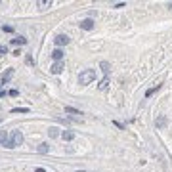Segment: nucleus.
<instances>
[{"mask_svg":"<svg viewBox=\"0 0 172 172\" xmlns=\"http://www.w3.org/2000/svg\"><path fill=\"white\" fill-rule=\"evenodd\" d=\"M166 122H168V119L164 117V115H161V117H157V121H155V124H157V128H164Z\"/></svg>","mask_w":172,"mask_h":172,"instance_id":"nucleus-8","label":"nucleus"},{"mask_svg":"<svg viewBox=\"0 0 172 172\" xmlns=\"http://www.w3.org/2000/svg\"><path fill=\"white\" fill-rule=\"evenodd\" d=\"M0 143H8V132L6 130H0Z\"/></svg>","mask_w":172,"mask_h":172,"instance_id":"nucleus-12","label":"nucleus"},{"mask_svg":"<svg viewBox=\"0 0 172 172\" xmlns=\"http://www.w3.org/2000/svg\"><path fill=\"white\" fill-rule=\"evenodd\" d=\"M100 67H101V71L105 73V77H109V71H111V65H109L107 61H101V63H100Z\"/></svg>","mask_w":172,"mask_h":172,"instance_id":"nucleus-10","label":"nucleus"},{"mask_svg":"<svg viewBox=\"0 0 172 172\" xmlns=\"http://www.w3.org/2000/svg\"><path fill=\"white\" fill-rule=\"evenodd\" d=\"M98 86H100V90H105V88L109 86V77H105V79H103V80H101Z\"/></svg>","mask_w":172,"mask_h":172,"instance_id":"nucleus-15","label":"nucleus"},{"mask_svg":"<svg viewBox=\"0 0 172 172\" xmlns=\"http://www.w3.org/2000/svg\"><path fill=\"white\" fill-rule=\"evenodd\" d=\"M12 44H27V38L19 36V38H12Z\"/></svg>","mask_w":172,"mask_h":172,"instance_id":"nucleus-16","label":"nucleus"},{"mask_svg":"<svg viewBox=\"0 0 172 172\" xmlns=\"http://www.w3.org/2000/svg\"><path fill=\"white\" fill-rule=\"evenodd\" d=\"M168 8H170V10H172V2H168Z\"/></svg>","mask_w":172,"mask_h":172,"instance_id":"nucleus-23","label":"nucleus"},{"mask_svg":"<svg viewBox=\"0 0 172 172\" xmlns=\"http://www.w3.org/2000/svg\"><path fill=\"white\" fill-rule=\"evenodd\" d=\"M12 77H14V69H8V71L2 75V84H6V82L12 79Z\"/></svg>","mask_w":172,"mask_h":172,"instance_id":"nucleus-9","label":"nucleus"},{"mask_svg":"<svg viewBox=\"0 0 172 172\" xmlns=\"http://www.w3.org/2000/svg\"><path fill=\"white\" fill-rule=\"evenodd\" d=\"M48 151H50V145H48V143H40V145H38V153L44 155V153H48Z\"/></svg>","mask_w":172,"mask_h":172,"instance_id":"nucleus-13","label":"nucleus"},{"mask_svg":"<svg viewBox=\"0 0 172 172\" xmlns=\"http://www.w3.org/2000/svg\"><path fill=\"white\" fill-rule=\"evenodd\" d=\"M27 111H29L27 107H21V109H19V107H17V109H12V113H27Z\"/></svg>","mask_w":172,"mask_h":172,"instance_id":"nucleus-18","label":"nucleus"},{"mask_svg":"<svg viewBox=\"0 0 172 172\" xmlns=\"http://www.w3.org/2000/svg\"><path fill=\"white\" fill-rule=\"evenodd\" d=\"M36 6H38V8H48V6H52V2H50V0H40V2H36Z\"/></svg>","mask_w":172,"mask_h":172,"instance_id":"nucleus-14","label":"nucleus"},{"mask_svg":"<svg viewBox=\"0 0 172 172\" xmlns=\"http://www.w3.org/2000/svg\"><path fill=\"white\" fill-rule=\"evenodd\" d=\"M35 172H46V170H44V168H36Z\"/></svg>","mask_w":172,"mask_h":172,"instance_id":"nucleus-21","label":"nucleus"},{"mask_svg":"<svg viewBox=\"0 0 172 172\" xmlns=\"http://www.w3.org/2000/svg\"><path fill=\"white\" fill-rule=\"evenodd\" d=\"M94 79H96V71H94V69H84V71H82L80 75H79V82H80L82 86L90 84Z\"/></svg>","mask_w":172,"mask_h":172,"instance_id":"nucleus-1","label":"nucleus"},{"mask_svg":"<svg viewBox=\"0 0 172 172\" xmlns=\"http://www.w3.org/2000/svg\"><path fill=\"white\" fill-rule=\"evenodd\" d=\"M79 25H80V29H84V31H92V29H94V19H90V17H88V19H82Z\"/></svg>","mask_w":172,"mask_h":172,"instance_id":"nucleus-4","label":"nucleus"},{"mask_svg":"<svg viewBox=\"0 0 172 172\" xmlns=\"http://www.w3.org/2000/svg\"><path fill=\"white\" fill-rule=\"evenodd\" d=\"M65 111H67V113H75V115H79V111H77L75 107H65Z\"/></svg>","mask_w":172,"mask_h":172,"instance_id":"nucleus-19","label":"nucleus"},{"mask_svg":"<svg viewBox=\"0 0 172 172\" xmlns=\"http://www.w3.org/2000/svg\"><path fill=\"white\" fill-rule=\"evenodd\" d=\"M4 54H8V48L6 46H0V57H2Z\"/></svg>","mask_w":172,"mask_h":172,"instance_id":"nucleus-20","label":"nucleus"},{"mask_svg":"<svg viewBox=\"0 0 172 172\" xmlns=\"http://www.w3.org/2000/svg\"><path fill=\"white\" fill-rule=\"evenodd\" d=\"M48 134H50V138H57V136H61V134H59V128H56V126H52V128L48 130Z\"/></svg>","mask_w":172,"mask_h":172,"instance_id":"nucleus-11","label":"nucleus"},{"mask_svg":"<svg viewBox=\"0 0 172 172\" xmlns=\"http://www.w3.org/2000/svg\"><path fill=\"white\" fill-rule=\"evenodd\" d=\"M4 94H6V92H4V90H0V98H2V96H4Z\"/></svg>","mask_w":172,"mask_h":172,"instance_id":"nucleus-22","label":"nucleus"},{"mask_svg":"<svg viewBox=\"0 0 172 172\" xmlns=\"http://www.w3.org/2000/svg\"><path fill=\"white\" fill-rule=\"evenodd\" d=\"M61 138H63L65 142H71V140H75V132H73V130H63V132H61Z\"/></svg>","mask_w":172,"mask_h":172,"instance_id":"nucleus-7","label":"nucleus"},{"mask_svg":"<svg viewBox=\"0 0 172 172\" xmlns=\"http://www.w3.org/2000/svg\"><path fill=\"white\" fill-rule=\"evenodd\" d=\"M52 59L61 61V59H63V50H61V48H56L54 52H52Z\"/></svg>","mask_w":172,"mask_h":172,"instance_id":"nucleus-6","label":"nucleus"},{"mask_svg":"<svg viewBox=\"0 0 172 172\" xmlns=\"http://www.w3.org/2000/svg\"><path fill=\"white\" fill-rule=\"evenodd\" d=\"M54 42H56L57 48H59V46H65V44H69V36L67 35H57L54 38Z\"/></svg>","mask_w":172,"mask_h":172,"instance_id":"nucleus-3","label":"nucleus"},{"mask_svg":"<svg viewBox=\"0 0 172 172\" xmlns=\"http://www.w3.org/2000/svg\"><path fill=\"white\" fill-rule=\"evenodd\" d=\"M159 86H161V84H157L155 88H151V90H147V92H145V96H147V98H149V96H153V94H155V92L159 90Z\"/></svg>","mask_w":172,"mask_h":172,"instance_id":"nucleus-17","label":"nucleus"},{"mask_svg":"<svg viewBox=\"0 0 172 172\" xmlns=\"http://www.w3.org/2000/svg\"><path fill=\"white\" fill-rule=\"evenodd\" d=\"M50 71L54 73V75H59V73L63 71V61H56V63L50 67Z\"/></svg>","mask_w":172,"mask_h":172,"instance_id":"nucleus-5","label":"nucleus"},{"mask_svg":"<svg viewBox=\"0 0 172 172\" xmlns=\"http://www.w3.org/2000/svg\"><path fill=\"white\" fill-rule=\"evenodd\" d=\"M21 143H23V134L19 132V130H14V132H12V140H10L8 143H4V145H6L8 149H14L15 145H21Z\"/></svg>","mask_w":172,"mask_h":172,"instance_id":"nucleus-2","label":"nucleus"}]
</instances>
